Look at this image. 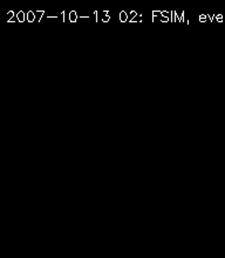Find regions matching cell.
I'll use <instances>...</instances> for the list:
<instances>
[{
	"instance_id": "ba28073f",
	"label": "cell",
	"mask_w": 225,
	"mask_h": 258,
	"mask_svg": "<svg viewBox=\"0 0 225 258\" xmlns=\"http://www.w3.org/2000/svg\"><path fill=\"white\" fill-rule=\"evenodd\" d=\"M45 14V11H39L38 13H35V17H37V21L39 23V21H41V18L42 16Z\"/></svg>"
},
{
	"instance_id": "7c38bea8",
	"label": "cell",
	"mask_w": 225,
	"mask_h": 258,
	"mask_svg": "<svg viewBox=\"0 0 225 258\" xmlns=\"http://www.w3.org/2000/svg\"><path fill=\"white\" fill-rule=\"evenodd\" d=\"M110 20V16H106V17H102V21L103 23H108Z\"/></svg>"
},
{
	"instance_id": "3957f363",
	"label": "cell",
	"mask_w": 225,
	"mask_h": 258,
	"mask_svg": "<svg viewBox=\"0 0 225 258\" xmlns=\"http://www.w3.org/2000/svg\"><path fill=\"white\" fill-rule=\"evenodd\" d=\"M25 19H26V14L23 11H19V12L17 13V20L19 21V23H24Z\"/></svg>"
},
{
	"instance_id": "9a60e30c",
	"label": "cell",
	"mask_w": 225,
	"mask_h": 258,
	"mask_svg": "<svg viewBox=\"0 0 225 258\" xmlns=\"http://www.w3.org/2000/svg\"><path fill=\"white\" fill-rule=\"evenodd\" d=\"M61 17H62V20L66 21V13L65 12H61Z\"/></svg>"
},
{
	"instance_id": "4fadbf2b",
	"label": "cell",
	"mask_w": 225,
	"mask_h": 258,
	"mask_svg": "<svg viewBox=\"0 0 225 258\" xmlns=\"http://www.w3.org/2000/svg\"><path fill=\"white\" fill-rule=\"evenodd\" d=\"M94 17H95V21H99V12H98V11H94Z\"/></svg>"
},
{
	"instance_id": "8992f818",
	"label": "cell",
	"mask_w": 225,
	"mask_h": 258,
	"mask_svg": "<svg viewBox=\"0 0 225 258\" xmlns=\"http://www.w3.org/2000/svg\"><path fill=\"white\" fill-rule=\"evenodd\" d=\"M137 17V12H135V11H131L129 13V16H128V19H129V23H133L135 18Z\"/></svg>"
},
{
	"instance_id": "277c9868",
	"label": "cell",
	"mask_w": 225,
	"mask_h": 258,
	"mask_svg": "<svg viewBox=\"0 0 225 258\" xmlns=\"http://www.w3.org/2000/svg\"><path fill=\"white\" fill-rule=\"evenodd\" d=\"M119 18H120L121 23H126V21L128 20V14H127V12H124V11H122V12H120Z\"/></svg>"
},
{
	"instance_id": "52a82bcc",
	"label": "cell",
	"mask_w": 225,
	"mask_h": 258,
	"mask_svg": "<svg viewBox=\"0 0 225 258\" xmlns=\"http://www.w3.org/2000/svg\"><path fill=\"white\" fill-rule=\"evenodd\" d=\"M215 20L217 23H223V21H225L224 16L223 14H215Z\"/></svg>"
},
{
	"instance_id": "30bf717a",
	"label": "cell",
	"mask_w": 225,
	"mask_h": 258,
	"mask_svg": "<svg viewBox=\"0 0 225 258\" xmlns=\"http://www.w3.org/2000/svg\"><path fill=\"white\" fill-rule=\"evenodd\" d=\"M177 16H178V19H180L181 23H183V21H184V12H177Z\"/></svg>"
},
{
	"instance_id": "9c48e42d",
	"label": "cell",
	"mask_w": 225,
	"mask_h": 258,
	"mask_svg": "<svg viewBox=\"0 0 225 258\" xmlns=\"http://www.w3.org/2000/svg\"><path fill=\"white\" fill-rule=\"evenodd\" d=\"M14 17H16V14H14L13 11H10V12L7 13V21H9V23H10L11 20L14 19Z\"/></svg>"
},
{
	"instance_id": "6da1fadb",
	"label": "cell",
	"mask_w": 225,
	"mask_h": 258,
	"mask_svg": "<svg viewBox=\"0 0 225 258\" xmlns=\"http://www.w3.org/2000/svg\"><path fill=\"white\" fill-rule=\"evenodd\" d=\"M26 20L28 21V23H33V21L37 20V17H35V13L32 12V11H30V12L26 13Z\"/></svg>"
},
{
	"instance_id": "5bb4252c",
	"label": "cell",
	"mask_w": 225,
	"mask_h": 258,
	"mask_svg": "<svg viewBox=\"0 0 225 258\" xmlns=\"http://www.w3.org/2000/svg\"><path fill=\"white\" fill-rule=\"evenodd\" d=\"M161 21H162V23H169V19H168V18H161Z\"/></svg>"
},
{
	"instance_id": "5b68a950",
	"label": "cell",
	"mask_w": 225,
	"mask_h": 258,
	"mask_svg": "<svg viewBox=\"0 0 225 258\" xmlns=\"http://www.w3.org/2000/svg\"><path fill=\"white\" fill-rule=\"evenodd\" d=\"M198 19H199V23H206V21H209V17L208 14H199Z\"/></svg>"
},
{
	"instance_id": "2e32d148",
	"label": "cell",
	"mask_w": 225,
	"mask_h": 258,
	"mask_svg": "<svg viewBox=\"0 0 225 258\" xmlns=\"http://www.w3.org/2000/svg\"><path fill=\"white\" fill-rule=\"evenodd\" d=\"M224 19H225V16H224Z\"/></svg>"
},
{
	"instance_id": "7a4b0ae2",
	"label": "cell",
	"mask_w": 225,
	"mask_h": 258,
	"mask_svg": "<svg viewBox=\"0 0 225 258\" xmlns=\"http://www.w3.org/2000/svg\"><path fill=\"white\" fill-rule=\"evenodd\" d=\"M78 19H79L78 13L75 12V11H70V13H69V21H70V23H73V24L77 23Z\"/></svg>"
},
{
	"instance_id": "8fae6325",
	"label": "cell",
	"mask_w": 225,
	"mask_h": 258,
	"mask_svg": "<svg viewBox=\"0 0 225 258\" xmlns=\"http://www.w3.org/2000/svg\"><path fill=\"white\" fill-rule=\"evenodd\" d=\"M156 17H161V12H160V11H153V21L155 20Z\"/></svg>"
}]
</instances>
